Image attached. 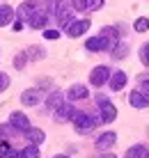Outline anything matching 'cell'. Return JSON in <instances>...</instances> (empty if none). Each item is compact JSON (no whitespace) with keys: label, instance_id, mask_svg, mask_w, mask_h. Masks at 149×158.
I'll list each match as a JSON object with an SVG mask.
<instances>
[{"label":"cell","instance_id":"1","mask_svg":"<svg viewBox=\"0 0 149 158\" xmlns=\"http://www.w3.org/2000/svg\"><path fill=\"white\" fill-rule=\"evenodd\" d=\"M74 124H76V131H78L80 135L90 133L92 128H94V119H92L90 115H85V112H74Z\"/></svg>","mask_w":149,"mask_h":158},{"label":"cell","instance_id":"2","mask_svg":"<svg viewBox=\"0 0 149 158\" xmlns=\"http://www.w3.org/2000/svg\"><path fill=\"white\" fill-rule=\"evenodd\" d=\"M99 103H101V119H103L106 124L115 122V117H117V110H115V106H113L108 99H103V96H99Z\"/></svg>","mask_w":149,"mask_h":158},{"label":"cell","instance_id":"3","mask_svg":"<svg viewBox=\"0 0 149 158\" xmlns=\"http://www.w3.org/2000/svg\"><path fill=\"white\" fill-rule=\"evenodd\" d=\"M108 78H110V69L108 67H96L94 71H92V76H90V83L94 87H101V85L108 83Z\"/></svg>","mask_w":149,"mask_h":158},{"label":"cell","instance_id":"4","mask_svg":"<svg viewBox=\"0 0 149 158\" xmlns=\"http://www.w3.org/2000/svg\"><path fill=\"white\" fill-rule=\"evenodd\" d=\"M87 30H90V21H87V19L76 21V23H69L67 25V35L69 37H80V35H85Z\"/></svg>","mask_w":149,"mask_h":158},{"label":"cell","instance_id":"5","mask_svg":"<svg viewBox=\"0 0 149 158\" xmlns=\"http://www.w3.org/2000/svg\"><path fill=\"white\" fill-rule=\"evenodd\" d=\"M87 51H103V48H110V37L101 35V37H92V39H87Z\"/></svg>","mask_w":149,"mask_h":158},{"label":"cell","instance_id":"6","mask_svg":"<svg viewBox=\"0 0 149 158\" xmlns=\"http://www.w3.org/2000/svg\"><path fill=\"white\" fill-rule=\"evenodd\" d=\"M9 124H12L16 131H28V128H30V119H28L23 112H12V117H9Z\"/></svg>","mask_w":149,"mask_h":158},{"label":"cell","instance_id":"7","mask_svg":"<svg viewBox=\"0 0 149 158\" xmlns=\"http://www.w3.org/2000/svg\"><path fill=\"white\" fill-rule=\"evenodd\" d=\"M74 106H69V103H62V106H57L55 108V119L57 122H67V119L74 117Z\"/></svg>","mask_w":149,"mask_h":158},{"label":"cell","instance_id":"8","mask_svg":"<svg viewBox=\"0 0 149 158\" xmlns=\"http://www.w3.org/2000/svg\"><path fill=\"white\" fill-rule=\"evenodd\" d=\"M41 99V92L39 89H25L23 94H21V101H23V106H37Z\"/></svg>","mask_w":149,"mask_h":158},{"label":"cell","instance_id":"9","mask_svg":"<svg viewBox=\"0 0 149 158\" xmlns=\"http://www.w3.org/2000/svg\"><path fill=\"white\" fill-rule=\"evenodd\" d=\"M115 142H117V135H115L113 131H108V133H103L101 138L96 140V147L99 149H108V147H113Z\"/></svg>","mask_w":149,"mask_h":158},{"label":"cell","instance_id":"10","mask_svg":"<svg viewBox=\"0 0 149 158\" xmlns=\"http://www.w3.org/2000/svg\"><path fill=\"white\" fill-rule=\"evenodd\" d=\"M46 19L48 16L44 14V12H32L30 14V19H28V23H30V28H44V25H46Z\"/></svg>","mask_w":149,"mask_h":158},{"label":"cell","instance_id":"11","mask_svg":"<svg viewBox=\"0 0 149 158\" xmlns=\"http://www.w3.org/2000/svg\"><path fill=\"white\" fill-rule=\"evenodd\" d=\"M35 9H37V5L32 2V0H28V2H23L19 9H16V16H19L21 21H23V19H30V14L35 12Z\"/></svg>","mask_w":149,"mask_h":158},{"label":"cell","instance_id":"12","mask_svg":"<svg viewBox=\"0 0 149 158\" xmlns=\"http://www.w3.org/2000/svg\"><path fill=\"white\" fill-rule=\"evenodd\" d=\"M108 80H110V87H113V89H122L126 85V73L124 71H115Z\"/></svg>","mask_w":149,"mask_h":158},{"label":"cell","instance_id":"13","mask_svg":"<svg viewBox=\"0 0 149 158\" xmlns=\"http://www.w3.org/2000/svg\"><path fill=\"white\" fill-rule=\"evenodd\" d=\"M25 135H28V140H30L32 144H41V142H44V138H46L41 128H28V131H25Z\"/></svg>","mask_w":149,"mask_h":158},{"label":"cell","instance_id":"14","mask_svg":"<svg viewBox=\"0 0 149 158\" xmlns=\"http://www.w3.org/2000/svg\"><path fill=\"white\" fill-rule=\"evenodd\" d=\"M131 106H133V108H147L149 99L142 94V92H133V94H131Z\"/></svg>","mask_w":149,"mask_h":158},{"label":"cell","instance_id":"15","mask_svg":"<svg viewBox=\"0 0 149 158\" xmlns=\"http://www.w3.org/2000/svg\"><path fill=\"white\" fill-rule=\"evenodd\" d=\"M69 99L71 101H78V99H85V96H87V87H83V85H74V87H71V89H69Z\"/></svg>","mask_w":149,"mask_h":158},{"label":"cell","instance_id":"16","mask_svg":"<svg viewBox=\"0 0 149 158\" xmlns=\"http://www.w3.org/2000/svg\"><path fill=\"white\" fill-rule=\"evenodd\" d=\"M12 19H14V9L12 7H0V25H7V23H12Z\"/></svg>","mask_w":149,"mask_h":158},{"label":"cell","instance_id":"17","mask_svg":"<svg viewBox=\"0 0 149 158\" xmlns=\"http://www.w3.org/2000/svg\"><path fill=\"white\" fill-rule=\"evenodd\" d=\"M16 158H39V149H37V144H30L21 154H16Z\"/></svg>","mask_w":149,"mask_h":158},{"label":"cell","instance_id":"18","mask_svg":"<svg viewBox=\"0 0 149 158\" xmlns=\"http://www.w3.org/2000/svg\"><path fill=\"white\" fill-rule=\"evenodd\" d=\"M46 106L51 108V110H55L57 106H62V94H60V92H53V94L46 99Z\"/></svg>","mask_w":149,"mask_h":158},{"label":"cell","instance_id":"19","mask_svg":"<svg viewBox=\"0 0 149 158\" xmlns=\"http://www.w3.org/2000/svg\"><path fill=\"white\" fill-rule=\"evenodd\" d=\"M69 21H71V14H69L64 7H60V9H57V23L62 25V28H67V25H69Z\"/></svg>","mask_w":149,"mask_h":158},{"label":"cell","instance_id":"20","mask_svg":"<svg viewBox=\"0 0 149 158\" xmlns=\"http://www.w3.org/2000/svg\"><path fill=\"white\" fill-rule=\"evenodd\" d=\"M142 154H145V147H142V144H135V147H131V149L126 151L124 158H142Z\"/></svg>","mask_w":149,"mask_h":158},{"label":"cell","instance_id":"21","mask_svg":"<svg viewBox=\"0 0 149 158\" xmlns=\"http://www.w3.org/2000/svg\"><path fill=\"white\" fill-rule=\"evenodd\" d=\"M0 158H16L14 149H12L7 142H0Z\"/></svg>","mask_w":149,"mask_h":158},{"label":"cell","instance_id":"22","mask_svg":"<svg viewBox=\"0 0 149 158\" xmlns=\"http://www.w3.org/2000/svg\"><path fill=\"white\" fill-rule=\"evenodd\" d=\"M133 28H135L138 32H147V30H149V19H138Z\"/></svg>","mask_w":149,"mask_h":158},{"label":"cell","instance_id":"23","mask_svg":"<svg viewBox=\"0 0 149 158\" xmlns=\"http://www.w3.org/2000/svg\"><path fill=\"white\" fill-rule=\"evenodd\" d=\"M140 60H142V64H145V67H149V44H147V46H142V51H140Z\"/></svg>","mask_w":149,"mask_h":158},{"label":"cell","instance_id":"24","mask_svg":"<svg viewBox=\"0 0 149 158\" xmlns=\"http://www.w3.org/2000/svg\"><path fill=\"white\" fill-rule=\"evenodd\" d=\"M126 55V46H122V44H119V46H115V53H113V57H124Z\"/></svg>","mask_w":149,"mask_h":158},{"label":"cell","instance_id":"25","mask_svg":"<svg viewBox=\"0 0 149 158\" xmlns=\"http://www.w3.org/2000/svg\"><path fill=\"white\" fill-rule=\"evenodd\" d=\"M7 87H9V76L7 73H0V92L7 89Z\"/></svg>","mask_w":149,"mask_h":158},{"label":"cell","instance_id":"26","mask_svg":"<svg viewBox=\"0 0 149 158\" xmlns=\"http://www.w3.org/2000/svg\"><path fill=\"white\" fill-rule=\"evenodd\" d=\"M87 5H90V0H74V7L80 9V12H83V9H87Z\"/></svg>","mask_w":149,"mask_h":158},{"label":"cell","instance_id":"27","mask_svg":"<svg viewBox=\"0 0 149 158\" xmlns=\"http://www.w3.org/2000/svg\"><path fill=\"white\" fill-rule=\"evenodd\" d=\"M41 53H44V51H41V48H37V46H35V48H30V57H35V60H39V57H44Z\"/></svg>","mask_w":149,"mask_h":158},{"label":"cell","instance_id":"28","mask_svg":"<svg viewBox=\"0 0 149 158\" xmlns=\"http://www.w3.org/2000/svg\"><path fill=\"white\" fill-rule=\"evenodd\" d=\"M44 37H46V39H57L60 32L57 30H46V32H44Z\"/></svg>","mask_w":149,"mask_h":158},{"label":"cell","instance_id":"29","mask_svg":"<svg viewBox=\"0 0 149 158\" xmlns=\"http://www.w3.org/2000/svg\"><path fill=\"white\" fill-rule=\"evenodd\" d=\"M25 60H28V55H19V57H16V60H14L16 69H21V67H23V64H25Z\"/></svg>","mask_w":149,"mask_h":158},{"label":"cell","instance_id":"30","mask_svg":"<svg viewBox=\"0 0 149 158\" xmlns=\"http://www.w3.org/2000/svg\"><path fill=\"white\" fill-rule=\"evenodd\" d=\"M140 89H142V94L149 99V80H142V85H140Z\"/></svg>","mask_w":149,"mask_h":158},{"label":"cell","instance_id":"31","mask_svg":"<svg viewBox=\"0 0 149 158\" xmlns=\"http://www.w3.org/2000/svg\"><path fill=\"white\" fill-rule=\"evenodd\" d=\"M87 7H90V9H99V7H103V0H92Z\"/></svg>","mask_w":149,"mask_h":158},{"label":"cell","instance_id":"32","mask_svg":"<svg viewBox=\"0 0 149 158\" xmlns=\"http://www.w3.org/2000/svg\"><path fill=\"white\" fill-rule=\"evenodd\" d=\"M99 158H117V156H113V154H108V156H99Z\"/></svg>","mask_w":149,"mask_h":158},{"label":"cell","instance_id":"33","mask_svg":"<svg viewBox=\"0 0 149 158\" xmlns=\"http://www.w3.org/2000/svg\"><path fill=\"white\" fill-rule=\"evenodd\" d=\"M55 158H69V156H55Z\"/></svg>","mask_w":149,"mask_h":158},{"label":"cell","instance_id":"34","mask_svg":"<svg viewBox=\"0 0 149 158\" xmlns=\"http://www.w3.org/2000/svg\"><path fill=\"white\" fill-rule=\"evenodd\" d=\"M147 158H149V151H147Z\"/></svg>","mask_w":149,"mask_h":158}]
</instances>
